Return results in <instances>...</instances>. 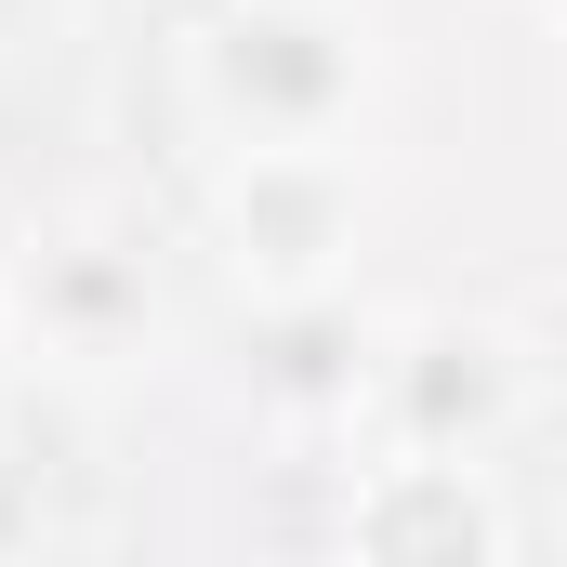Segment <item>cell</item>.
Returning a JSON list of instances; mask_svg holds the SVG:
<instances>
[{"mask_svg":"<svg viewBox=\"0 0 567 567\" xmlns=\"http://www.w3.org/2000/svg\"><path fill=\"white\" fill-rule=\"evenodd\" d=\"M396 40L370 0H198L172 27V106L198 158H370Z\"/></svg>","mask_w":567,"mask_h":567,"instance_id":"6da1fadb","label":"cell"},{"mask_svg":"<svg viewBox=\"0 0 567 567\" xmlns=\"http://www.w3.org/2000/svg\"><path fill=\"white\" fill-rule=\"evenodd\" d=\"M528 435H542V330H528V317H475V303L370 317V383H357L343 449L502 475Z\"/></svg>","mask_w":567,"mask_h":567,"instance_id":"7a4b0ae2","label":"cell"},{"mask_svg":"<svg viewBox=\"0 0 567 567\" xmlns=\"http://www.w3.org/2000/svg\"><path fill=\"white\" fill-rule=\"evenodd\" d=\"M0 330H13V370L133 383L172 357V251L120 212H53L0 251Z\"/></svg>","mask_w":567,"mask_h":567,"instance_id":"3957f363","label":"cell"},{"mask_svg":"<svg viewBox=\"0 0 567 567\" xmlns=\"http://www.w3.org/2000/svg\"><path fill=\"white\" fill-rule=\"evenodd\" d=\"M370 158H198V265L251 317L357 303Z\"/></svg>","mask_w":567,"mask_h":567,"instance_id":"277c9868","label":"cell"},{"mask_svg":"<svg viewBox=\"0 0 567 567\" xmlns=\"http://www.w3.org/2000/svg\"><path fill=\"white\" fill-rule=\"evenodd\" d=\"M330 567H515V502L475 462H343V515H330Z\"/></svg>","mask_w":567,"mask_h":567,"instance_id":"5b68a950","label":"cell"},{"mask_svg":"<svg viewBox=\"0 0 567 567\" xmlns=\"http://www.w3.org/2000/svg\"><path fill=\"white\" fill-rule=\"evenodd\" d=\"M0 396H13V330H0Z\"/></svg>","mask_w":567,"mask_h":567,"instance_id":"8992f818","label":"cell"}]
</instances>
